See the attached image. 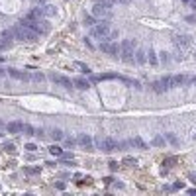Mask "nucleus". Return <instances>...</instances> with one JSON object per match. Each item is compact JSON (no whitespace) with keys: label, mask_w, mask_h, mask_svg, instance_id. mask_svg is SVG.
<instances>
[{"label":"nucleus","mask_w":196,"mask_h":196,"mask_svg":"<svg viewBox=\"0 0 196 196\" xmlns=\"http://www.w3.org/2000/svg\"><path fill=\"white\" fill-rule=\"evenodd\" d=\"M12 33H14V38L20 39V41H38V38H39L38 32L26 28V26H22V24L14 26V28H12Z\"/></svg>","instance_id":"f257e3e1"},{"label":"nucleus","mask_w":196,"mask_h":196,"mask_svg":"<svg viewBox=\"0 0 196 196\" xmlns=\"http://www.w3.org/2000/svg\"><path fill=\"white\" fill-rule=\"evenodd\" d=\"M133 47H136V43L131 41V39H124L122 41V61L124 63H133Z\"/></svg>","instance_id":"f03ea898"},{"label":"nucleus","mask_w":196,"mask_h":196,"mask_svg":"<svg viewBox=\"0 0 196 196\" xmlns=\"http://www.w3.org/2000/svg\"><path fill=\"white\" fill-rule=\"evenodd\" d=\"M96 147L102 149V151H106V153H110V151H116L118 147H120V143H118L116 139H112V137H98Z\"/></svg>","instance_id":"7ed1b4c3"},{"label":"nucleus","mask_w":196,"mask_h":196,"mask_svg":"<svg viewBox=\"0 0 196 196\" xmlns=\"http://www.w3.org/2000/svg\"><path fill=\"white\" fill-rule=\"evenodd\" d=\"M151 88L155 90V92H167L169 88H175L173 86V77H163V79H159V80H155L153 84H151Z\"/></svg>","instance_id":"20e7f679"},{"label":"nucleus","mask_w":196,"mask_h":196,"mask_svg":"<svg viewBox=\"0 0 196 196\" xmlns=\"http://www.w3.org/2000/svg\"><path fill=\"white\" fill-rule=\"evenodd\" d=\"M49 79H51L55 84L63 86V88H73V84H75L71 79H67V77H63V75H59V73H49Z\"/></svg>","instance_id":"39448f33"},{"label":"nucleus","mask_w":196,"mask_h":196,"mask_svg":"<svg viewBox=\"0 0 196 196\" xmlns=\"http://www.w3.org/2000/svg\"><path fill=\"white\" fill-rule=\"evenodd\" d=\"M108 32H110L108 22H98L92 26V38H106Z\"/></svg>","instance_id":"423d86ee"},{"label":"nucleus","mask_w":196,"mask_h":196,"mask_svg":"<svg viewBox=\"0 0 196 196\" xmlns=\"http://www.w3.org/2000/svg\"><path fill=\"white\" fill-rule=\"evenodd\" d=\"M100 49L104 53H108V55H112V57H118V53L122 51V47H118V43H110L108 39L100 43Z\"/></svg>","instance_id":"0eeeda50"},{"label":"nucleus","mask_w":196,"mask_h":196,"mask_svg":"<svg viewBox=\"0 0 196 196\" xmlns=\"http://www.w3.org/2000/svg\"><path fill=\"white\" fill-rule=\"evenodd\" d=\"M12 39H14V33H12V29H6V32H2V35H0V49H8V47L12 45Z\"/></svg>","instance_id":"6e6552de"},{"label":"nucleus","mask_w":196,"mask_h":196,"mask_svg":"<svg viewBox=\"0 0 196 196\" xmlns=\"http://www.w3.org/2000/svg\"><path fill=\"white\" fill-rule=\"evenodd\" d=\"M24 127H26V124H22V122H10L6 130H8V133H20V131H24Z\"/></svg>","instance_id":"1a4fd4ad"},{"label":"nucleus","mask_w":196,"mask_h":196,"mask_svg":"<svg viewBox=\"0 0 196 196\" xmlns=\"http://www.w3.org/2000/svg\"><path fill=\"white\" fill-rule=\"evenodd\" d=\"M77 143H80L83 147H86V149H92V137L86 136V133H80V136L77 137Z\"/></svg>","instance_id":"9d476101"},{"label":"nucleus","mask_w":196,"mask_h":196,"mask_svg":"<svg viewBox=\"0 0 196 196\" xmlns=\"http://www.w3.org/2000/svg\"><path fill=\"white\" fill-rule=\"evenodd\" d=\"M175 45H178V47H186V45H190V38H188V35H184V33H182V35H175Z\"/></svg>","instance_id":"9b49d317"},{"label":"nucleus","mask_w":196,"mask_h":196,"mask_svg":"<svg viewBox=\"0 0 196 196\" xmlns=\"http://www.w3.org/2000/svg\"><path fill=\"white\" fill-rule=\"evenodd\" d=\"M73 83H75V86H77V88H80V90H88V88H90V83H88L86 79H83V77L75 79Z\"/></svg>","instance_id":"f8f14e48"},{"label":"nucleus","mask_w":196,"mask_h":196,"mask_svg":"<svg viewBox=\"0 0 196 196\" xmlns=\"http://www.w3.org/2000/svg\"><path fill=\"white\" fill-rule=\"evenodd\" d=\"M8 73H10V77H14V79H20V80H28V79H29L26 73H22V71H18V69H8Z\"/></svg>","instance_id":"ddd939ff"},{"label":"nucleus","mask_w":196,"mask_h":196,"mask_svg":"<svg viewBox=\"0 0 196 196\" xmlns=\"http://www.w3.org/2000/svg\"><path fill=\"white\" fill-rule=\"evenodd\" d=\"M188 77H184V75H175L173 77V86H181V84H184V83H188Z\"/></svg>","instance_id":"4468645a"},{"label":"nucleus","mask_w":196,"mask_h":196,"mask_svg":"<svg viewBox=\"0 0 196 196\" xmlns=\"http://www.w3.org/2000/svg\"><path fill=\"white\" fill-rule=\"evenodd\" d=\"M41 16H45V14H43V8H33L32 12L28 14V18L29 20H39Z\"/></svg>","instance_id":"2eb2a0df"},{"label":"nucleus","mask_w":196,"mask_h":196,"mask_svg":"<svg viewBox=\"0 0 196 196\" xmlns=\"http://www.w3.org/2000/svg\"><path fill=\"white\" fill-rule=\"evenodd\" d=\"M106 6H102V4H98V2H94V8H92V14L94 16H102L104 12H106Z\"/></svg>","instance_id":"dca6fc26"},{"label":"nucleus","mask_w":196,"mask_h":196,"mask_svg":"<svg viewBox=\"0 0 196 196\" xmlns=\"http://www.w3.org/2000/svg\"><path fill=\"white\" fill-rule=\"evenodd\" d=\"M131 145H136L137 149H147V145H145V141L141 139L139 136H136V137H133V139H131Z\"/></svg>","instance_id":"f3484780"},{"label":"nucleus","mask_w":196,"mask_h":196,"mask_svg":"<svg viewBox=\"0 0 196 196\" xmlns=\"http://www.w3.org/2000/svg\"><path fill=\"white\" fill-rule=\"evenodd\" d=\"M147 61V53L143 51V49H137V53H136V63H145Z\"/></svg>","instance_id":"a211bd4d"},{"label":"nucleus","mask_w":196,"mask_h":196,"mask_svg":"<svg viewBox=\"0 0 196 196\" xmlns=\"http://www.w3.org/2000/svg\"><path fill=\"white\" fill-rule=\"evenodd\" d=\"M51 137H53L55 141H61V139H65V136H63V131H61V130H57V127H53V130H51Z\"/></svg>","instance_id":"6ab92c4d"},{"label":"nucleus","mask_w":196,"mask_h":196,"mask_svg":"<svg viewBox=\"0 0 196 196\" xmlns=\"http://www.w3.org/2000/svg\"><path fill=\"white\" fill-rule=\"evenodd\" d=\"M49 153L61 157V155H63V149H61V147H57V145H51V147H49Z\"/></svg>","instance_id":"aec40b11"},{"label":"nucleus","mask_w":196,"mask_h":196,"mask_svg":"<svg viewBox=\"0 0 196 196\" xmlns=\"http://www.w3.org/2000/svg\"><path fill=\"white\" fill-rule=\"evenodd\" d=\"M122 163H124V165H127V167H136V165H137V161H136L133 157H124V161H122Z\"/></svg>","instance_id":"412c9836"},{"label":"nucleus","mask_w":196,"mask_h":196,"mask_svg":"<svg viewBox=\"0 0 196 196\" xmlns=\"http://www.w3.org/2000/svg\"><path fill=\"white\" fill-rule=\"evenodd\" d=\"M55 12L57 10L53 8V6H43V14L45 16H55Z\"/></svg>","instance_id":"4be33fe9"},{"label":"nucleus","mask_w":196,"mask_h":196,"mask_svg":"<svg viewBox=\"0 0 196 196\" xmlns=\"http://www.w3.org/2000/svg\"><path fill=\"white\" fill-rule=\"evenodd\" d=\"M153 145H155V147H163V145H165V137L157 136V137L153 139Z\"/></svg>","instance_id":"5701e85b"},{"label":"nucleus","mask_w":196,"mask_h":196,"mask_svg":"<svg viewBox=\"0 0 196 196\" xmlns=\"http://www.w3.org/2000/svg\"><path fill=\"white\" fill-rule=\"evenodd\" d=\"M147 55H149V63H151V65H157V55H155L153 49H149V53H147Z\"/></svg>","instance_id":"b1692460"},{"label":"nucleus","mask_w":196,"mask_h":196,"mask_svg":"<svg viewBox=\"0 0 196 196\" xmlns=\"http://www.w3.org/2000/svg\"><path fill=\"white\" fill-rule=\"evenodd\" d=\"M84 24H86V26H90V28H92V26H94V24H96V22H94V18H92V16H84Z\"/></svg>","instance_id":"393cba45"},{"label":"nucleus","mask_w":196,"mask_h":196,"mask_svg":"<svg viewBox=\"0 0 196 196\" xmlns=\"http://www.w3.org/2000/svg\"><path fill=\"white\" fill-rule=\"evenodd\" d=\"M167 139L171 141V143H173V145H178V139H177V137L173 136V133H167Z\"/></svg>","instance_id":"a878e982"},{"label":"nucleus","mask_w":196,"mask_h":196,"mask_svg":"<svg viewBox=\"0 0 196 196\" xmlns=\"http://www.w3.org/2000/svg\"><path fill=\"white\" fill-rule=\"evenodd\" d=\"M24 149H28V151H32V153H33V151L38 149V145H35V143H26V147H24Z\"/></svg>","instance_id":"bb28decb"},{"label":"nucleus","mask_w":196,"mask_h":196,"mask_svg":"<svg viewBox=\"0 0 196 196\" xmlns=\"http://www.w3.org/2000/svg\"><path fill=\"white\" fill-rule=\"evenodd\" d=\"M4 149H6V151H10V153H16V147H14V143H6V145H4Z\"/></svg>","instance_id":"cd10ccee"},{"label":"nucleus","mask_w":196,"mask_h":196,"mask_svg":"<svg viewBox=\"0 0 196 196\" xmlns=\"http://www.w3.org/2000/svg\"><path fill=\"white\" fill-rule=\"evenodd\" d=\"M77 67H79V69L83 71V73H86V75H88V73H90V69H88V67H86V65H83V63H77Z\"/></svg>","instance_id":"c85d7f7f"},{"label":"nucleus","mask_w":196,"mask_h":196,"mask_svg":"<svg viewBox=\"0 0 196 196\" xmlns=\"http://www.w3.org/2000/svg\"><path fill=\"white\" fill-rule=\"evenodd\" d=\"M24 131H28V136H35V130H33L32 126H26V127H24Z\"/></svg>","instance_id":"c756f323"},{"label":"nucleus","mask_w":196,"mask_h":196,"mask_svg":"<svg viewBox=\"0 0 196 196\" xmlns=\"http://www.w3.org/2000/svg\"><path fill=\"white\" fill-rule=\"evenodd\" d=\"M32 79H33V80H38V83H41V80H43V79H45V77H43V75H41V73H35V75H33V77H32Z\"/></svg>","instance_id":"7c9ffc66"},{"label":"nucleus","mask_w":196,"mask_h":196,"mask_svg":"<svg viewBox=\"0 0 196 196\" xmlns=\"http://www.w3.org/2000/svg\"><path fill=\"white\" fill-rule=\"evenodd\" d=\"M108 165H110V171H112V173H114V171H118V167H120V165H118L116 161H110Z\"/></svg>","instance_id":"2f4dec72"},{"label":"nucleus","mask_w":196,"mask_h":196,"mask_svg":"<svg viewBox=\"0 0 196 196\" xmlns=\"http://www.w3.org/2000/svg\"><path fill=\"white\" fill-rule=\"evenodd\" d=\"M65 143L69 145V147H75V143H77V141H75V139H71V137H65Z\"/></svg>","instance_id":"473e14b6"},{"label":"nucleus","mask_w":196,"mask_h":196,"mask_svg":"<svg viewBox=\"0 0 196 196\" xmlns=\"http://www.w3.org/2000/svg\"><path fill=\"white\" fill-rule=\"evenodd\" d=\"M61 157L67 159V161H73V155H71V153H65V151H63V155H61Z\"/></svg>","instance_id":"72a5a7b5"},{"label":"nucleus","mask_w":196,"mask_h":196,"mask_svg":"<svg viewBox=\"0 0 196 196\" xmlns=\"http://www.w3.org/2000/svg\"><path fill=\"white\" fill-rule=\"evenodd\" d=\"M159 55H161V61H163V63H167V61H169V57H167L169 53H165V51H163V53H159Z\"/></svg>","instance_id":"f704fd0d"},{"label":"nucleus","mask_w":196,"mask_h":196,"mask_svg":"<svg viewBox=\"0 0 196 196\" xmlns=\"http://www.w3.org/2000/svg\"><path fill=\"white\" fill-rule=\"evenodd\" d=\"M171 163H175V159H173V157H169L167 161H163V165H167V167H171Z\"/></svg>","instance_id":"c9c22d12"},{"label":"nucleus","mask_w":196,"mask_h":196,"mask_svg":"<svg viewBox=\"0 0 196 196\" xmlns=\"http://www.w3.org/2000/svg\"><path fill=\"white\" fill-rule=\"evenodd\" d=\"M57 188L59 190H65V182H57Z\"/></svg>","instance_id":"e433bc0d"},{"label":"nucleus","mask_w":196,"mask_h":196,"mask_svg":"<svg viewBox=\"0 0 196 196\" xmlns=\"http://www.w3.org/2000/svg\"><path fill=\"white\" fill-rule=\"evenodd\" d=\"M26 173H28V175H33V173H38V169H26Z\"/></svg>","instance_id":"4c0bfd02"},{"label":"nucleus","mask_w":196,"mask_h":196,"mask_svg":"<svg viewBox=\"0 0 196 196\" xmlns=\"http://www.w3.org/2000/svg\"><path fill=\"white\" fill-rule=\"evenodd\" d=\"M188 178H190V181H192V182L196 184V175H194V173H192V175H188Z\"/></svg>","instance_id":"58836bf2"},{"label":"nucleus","mask_w":196,"mask_h":196,"mask_svg":"<svg viewBox=\"0 0 196 196\" xmlns=\"http://www.w3.org/2000/svg\"><path fill=\"white\" fill-rule=\"evenodd\" d=\"M190 8H192V10H196V0H190Z\"/></svg>","instance_id":"ea45409f"},{"label":"nucleus","mask_w":196,"mask_h":196,"mask_svg":"<svg viewBox=\"0 0 196 196\" xmlns=\"http://www.w3.org/2000/svg\"><path fill=\"white\" fill-rule=\"evenodd\" d=\"M188 194H190V196H196V188H190V190H188Z\"/></svg>","instance_id":"a19ab883"},{"label":"nucleus","mask_w":196,"mask_h":196,"mask_svg":"<svg viewBox=\"0 0 196 196\" xmlns=\"http://www.w3.org/2000/svg\"><path fill=\"white\" fill-rule=\"evenodd\" d=\"M0 77H4V69H0Z\"/></svg>","instance_id":"79ce46f5"},{"label":"nucleus","mask_w":196,"mask_h":196,"mask_svg":"<svg viewBox=\"0 0 196 196\" xmlns=\"http://www.w3.org/2000/svg\"><path fill=\"white\" fill-rule=\"evenodd\" d=\"M192 83H194V86H196V77H194V79H192Z\"/></svg>","instance_id":"37998d69"},{"label":"nucleus","mask_w":196,"mask_h":196,"mask_svg":"<svg viewBox=\"0 0 196 196\" xmlns=\"http://www.w3.org/2000/svg\"><path fill=\"white\" fill-rule=\"evenodd\" d=\"M182 2H186V4H190V0H182Z\"/></svg>","instance_id":"c03bdc74"},{"label":"nucleus","mask_w":196,"mask_h":196,"mask_svg":"<svg viewBox=\"0 0 196 196\" xmlns=\"http://www.w3.org/2000/svg\"><path fill=\"white\" fill-rule=\"evenodd\" d=\"M110 2H116V0H110Z\"/></svg>","instance_id":"a18cd8bd"},{"label":"nucleus","mask_w":196,"mask_h":196,"mask_svg":"<svg viewBox=\"0 0 196 196\" xmlns=\"http://www.w3.org/2000/svg\"><path fill=\"white\" fill-rule=\"evenodd\" d=\"M194 139H196V133H194Z\"/></svg>","instance_id":"49530a36"},{"label":"nucleus","mask_w":196,"mask_h":196,"mask_svg":"<svg viewBox=\"0 0 196 196\" xmlns=\"http://www.w3.org/2000/svg\"><path fill=\"white\" fill-rule=\"evenodd\" d=\"M41 2H43V0H41Z\"/></svg>","instance_id":"de8ad7c7"}]
</instances>
